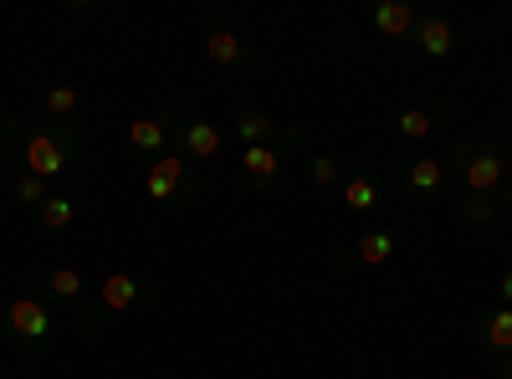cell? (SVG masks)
<instances>
[{"instance_id":"cell-1","label":"cell","mask_w":512,"mask_h":379,"mask_svg":"<svg viewBox=\"0 0 512 379\" xmlns=\"http://www.w3.org/2000/svg\"><path fill=\"white\" fill-rule=\"evenodd\" d=\"M0 164L6 175H36V180H62L77 164L72 123H26L21 113L0 118Z\"/></svg>"},{"instance_id":"cell-2","label":"cell","mask_w":512,"mask_h":379,"mask_svg":"<svg viewBox=\"0 0 512 379\" xmlns=\"http://www.w3.org/2000/svg\"><path fill=\"white\" fill-rule=\"evenodd\" d=\"M0 333L16 354H41L57 333V313L41 292H21V298L0 303Z\"/></svg>"},{"instance_id":"cell-3","label":"cell","mask_w":512,"mask_h":379,"mask_svg":"<svg viewBox=\"0 0 512 379\" xmlns=\"http://www.w3.org/2000/svg\"><path fill=\"white\" fill-rule=\"evenodd\" d=\"M451 164H456V175H461V195H497V190L507 185V175H512L507 154H502L492 139H466V144H456Z\"/></svg>"},{"instance_id":"cell-4","label":"cell","mask_w":512,"mask_h":379,"mask_svg":"<svg viewBox=\"0 0 512 379\" xmlns=\"http://www.w3.org/2000/svg\"><path fill=\"white\" fill-rule=\"evenodd\" d=\"M200 190H205V180L185 154H159L144 170V195L154 205H195Z\"/></svg>"},{"instance_id":"cell-5","label":"cell","mask_w":512,"mask_h":379,"mask_svg":"<svg viewBox=\"0 0 512 379\" xmlns=\"http://www.w3.org/2000/svg\"><path fill=\"white\" fill-rule=\"evenodd\" d=\"M303 149V129H287L277 144H256V149H241V185L246 190H267L282 170V159Z\"/></svg>"},{"instance_id":"cell-6","label":"cell","mask_w":512,"mask_h":379,"mask_svg":"<svg viewBox=\"0 0 512 379\" xmlns=\"http://www.w3.org/2000/svg\"><path fill=\"white\" fill-rule=\"evenodd\" d=\"M169 139H175V118H169V113L134 118V123H128V134H123L128 154H134V159H144V164H154L159 154H169Z\"/></svg>"},{"instance_id":"cell-7","label":"cell","mask_w":512,"mask_h":379,"mask_svg":"<svg viewBox=\"0 0 512 379\" xmlns=\"http://www.w3.org/2000/svg\"><path fill=\"white\" fill-rule=\"evenodd\" d=\"M154 298V287H149V277H139V272H108L103 282H98V308H108V313H134V308H144Z\"/></svg>"},{"instance_id":"cell-8","label":"cell","mask_w":512,"mask_h":379,"mask_svg":"<svg viewBox=\"0 0 512 379\" xmlns=\"http://www.w3.org/2000/svg\"><path fill=\"white\" fill-rule=\"evenodd\" d=\"M400 185L415 195V200H441L446 195V164L431 159V154H415L400 164Z\"/></svg>"},{"instance_id":"cell-9","label":"cell","mask_w":512,"mask_h":379,"mask_svg":"<svg viewBox=\"0 0 512 379\" xmlns=\"http://www.w3.org/2000/svg\"><path fill=\"white\" fill-rule=\"evenodd\" d=\"M175 139H180V154H185L190 164H205V159H216V154L226 149V134H221L210 118H190V123H180Z\"/></svg>"},{"instance_id":"cell-10","label":"cell","mask_w":512,"mask_h":379,"mask_svg":"<svg viewBox=\"0 0 512 379\" xmlns=\"http://www.w3.org/2000/svg\"><path fill=\"white\" fill-rule=\"evenodd\" d=\"M205 57L216 62V67H226V72H251V47L236 36V31H226L221 26V16L210 21V36H205Z\"/></svg>"},{"instance_id":"cell-11","label":"cell","mask_w":512,"mask_h":379,"mask_svg":"<svg viewBox=\"0 0 512 379\" xmlns=\"http://www.w3.org/2000/svg\"><path fill=\"white\" fill-rule=\"evenodd\" d=\"M415 21H420V11L410 6V0H379V6H369V26L379 36H390V41H410Z\"/></svg>"},{"instance_id":"cell-12","label":"cell","mask_w":512,"mask_h":379,"mask_svg":"<svg viewBox=\"0 0 512 379\" xmlns=\"http://www.w3.org/2000/svg\"><path fill=\"white\" fill-rule=\"evenodd\" d=\"M415 47L425 52V57H436V62H446L451 52H456V26L446 21V16H420L415 21Z\"/></svg>"},{"instance_id":"cell-13","label":"cell","mask_w":512,"mask_h":379,"mask_svg":"<svg viewBox=\"0 0 512 379\" xmlns=\"http://www.w3.org/2000/svg\"><path fill=\"white\" fill-rule=\"evenodd\" d=\"M395 257V231H364L359 246L349 251V257H333V267H349V262H364V267H384Z\"/></svg>"},{"instance_id":"cell-14","label":"cell","mask_w":512,"mask_h":379,"mask_svg":"<svg viewBox=\"0 0 512 379\" xmlns=\"http://www.w3.org/2000/svg\"><path fill=\"white\" fill-rule=\"evenodd\" d=\"M344 205L354 210V216H369V210H379V185H374L369 170H354V175L344 180Z\"/></svg>"},{"instance_id":"cell-15","label":"cell","mask_w":512,"mask_h":379,"mask_svg":"<svg viewBox=\"0 0 512 379\" xmlns=\"http://www.w3.org/2000/svg\"><path fill=\"white\" fill-rule=\"evenodd\" d=\"M41 108H47L52 123H72V118L82 113V93L72 88V82H52L47 98H41Z\"/></svg>"},{"instance_id":"cell-16","label":"cell","mask_w":512,"mask_h":379,"mask_svg":"<svg viewBox=\"0 0 512 379\" xmlns=\"http://www.w3.org/2000/svg\"><path fill=\"white\" fill-rule=\"evenodd\" d=\"M482 339L497 359H512V308H492L482 318Z\"/></svg>"},{"instance_id":"cell-17","label":"cell","mask_w":512,"mask_h":379,"mask_svg":"<svg viewBox=\"0 0 512 379\" xmlns=\"http://www.w3.org/2000/svg\"><path fill=\"white\" fill-rule=\"evenodd\" d=\"M41 287H47L52 292V303H82V287H88V282H82V272L77 267H52L47 277H41Z\"/></svg>"},{"instance_id":"cell-18","label":"cell","mask_w":512,"mask_h":379,"mask_svg":"<svg viewBox=\"0 0 512 379\" xmlns=\"http://www.w3.org/2000/svg\"><path fill=\"white\" fill-rule=\"evenodd\" d=\"M272 129H277V123H272V113H262V108H241V113H236V139H241L246 149L267 144Z\"/></svg>"},{"instance_id":"cell-19","label":"cell","mask_w":512,"mask_h":379,"mask_svg":"<svg viewBox=\"0 0 512 379\" xmlns=\"http://www.w3.org/2000/svg\"><path fill=\"white\" fill-rule=\"evenodd\" d=\"M456 210H461V221H472V226H492L502 216V200L497 195H461Z\"/></svg>"},{"instance_id":"cell-20","label":"cell","mask_w":512,"mask_h":379,"mask_svg":"<svg viewBox=\"0 0 512 379\" xmlns=\"http://www.w3.org/2000/svg\"><path fill=\"white\" fill-rule=\"evenodd\" d=\"M72 216H77V200H72V195H52L47 205L36 210L41 231H67V226H72Z\"/></svg>"},{"instance_id":"cell-21","label":"cell","mask_w":512,"mask_h":379,"mask_svg":"<svg viewBox=\"0 0 512 379\" xmlns=\"http://www.w3.org/2000/svg\"><path fill=\"white\" fill-rule=\"evenodd\" d=\"M431 129H436V118L425 113V108H400V113H395V134H400V139H410V144H420Z\"/></svg>"},{"instance_id":"cell-22","label":"cell","mask_w":512,"mask_h":379,"mask_svg":"<svg viewBox=\"0 0 512 379\" xmlns=\"http://www.w3.org/2000/svg\"><path fill=\"white\" fill-rule=\"evenodd\" d=\"M11 195H16L21 205L41 210V205L52 200V185H47V180H36V175H11Z\"/></svg>"},{"instance_id":"cell-23","label":"cell","mask_w":512,"mask_h":379,"mask_svg":"<svg viewBox=\"0 0 512 379\" xmlns=\"http://www.w3.org/2000/svg\"><path fill=\"white\" fill-rule=\"evenodd\" d=\"M108 308H88V303H77V328H82V339H98V333H108Z\"/></svg>"},{"instance_id":"cell-24","label":"cell","mask_w":512,"mask_h":379,"mask_svg":"<svg viewBox=\"0 0 512 379\" xmlns=\"http://www.w3.org/2000/svg\"><path fill=\"white\" fill-rule=\"evenodd\" d=\"M308 175H313V185H318V190H333V185H338V159H333V154H313Z\"/></svg>"},{"instance_id":"cell-25","label":"cell","mask_w":512,"mask_h":379,"mask_svg":"<svg viewBox=\"0 0 512 379\" xmlns=\"http://www.w3.org/2000/svg\"><path fill=\"white\" fill-rule=\"evenodd\" d=\"M502 308H512V272H502Z\"/></svg>"},{"instance_id":"cell-26","label":"cell","mask_w":512,"mask_h":379,"mask_svg":"<svg viewBox=\"0 0 512 379\" xmlns=\"http://www.w3.org/2000/svg\"><path fill=\"white\" fill-rule=\"evenodd\" d=\"M497 379H512V359H502V369H497Z\"/></svg>"},{"instance_id":"cell-27","label":"cell","mask_w":512,"mask_h":379,"mask_svg":"<svg viewBox=\"0 0 512 379\" xmlns=\"http://www.w3.org/2000/svg\"><path fill=\"white\" fill-rule=\"evenodd\" d=\"M502 205H507V210H512V175H507V200H502Z\"/></svg>"}]
</instances>
